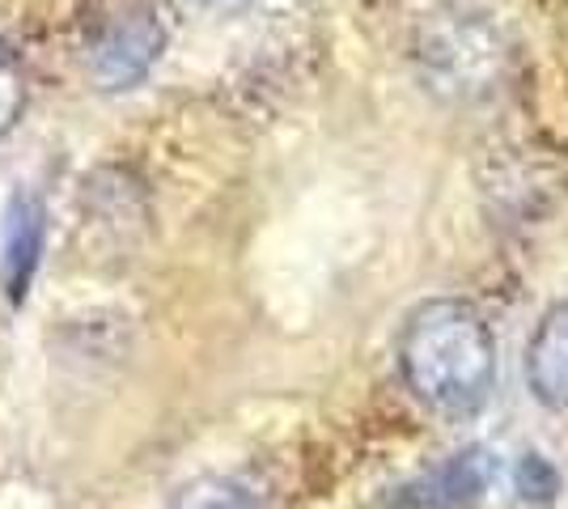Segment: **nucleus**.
Here are the masks:
<instances>
[{"label":"nucleus","mask_w":568,"mask_h":509,"mask_svg":"<svg viewBox=\"0 0 568 509\" xmlns=\"http://www.w3.org/2000/svg\"><path fill=\"white\" fill-rule=\"evenodd\" d=\"M399 369L407 390L446 416L484 408L497 378V344L471 302L433 297L416 306L399 332Z\"/></svg>","instance_id":"nucleus-1"},{"label":"nucleus","mask_w":568,"mask_h":509,"mask_svg":"<svg viewBox=\"0 0 568 509\" xmlns=\"http://www.w3.org/2000/svg\"><path fill=\"white\" fill-rule=\"evenodd\" d=\"M407 60L433 98L475 106L500 94L509 81L514 48L505 26L475 0H433L412 18Z\"/></svg>","instance_id":"nucleus-2"},{"label":"nucleus","mask_w":568,"mask_h":509,"mask_svg":"<svg viewBox=\"0 0 568 509\" xmlns=\"http://www.w3.org/2000/svg\"><path fill=\"white\" fill-rule=\"evenodd\" d=\"M166 51V26L153 4L123 0L94 30L90 43V73L102 90H132L153 73Z\"/></svg>","instance_id":"nucleus-3"},{"label":"nucleus","mask_w":568,"mask_h":509,"mask_svg":"<svg viewBox=\"0 0 568 509\" xmlns=\"http://www.w3.org/2000/svg\"><path fill=\"white\" fill-rule=\"evenodd\" d=\"M43 246H48V213L30 192H18L0 225V289L9 302H22L30 293L34 272L43 264Z\"/></svg>","instance_id":"nucleus-4"},{"label":"nucleus","mask_w":568,"mask_h":509,"mask_svg":"<svg viewBox=\"0 0 568 509\" xmlns=\"http://www.w3.org/2000/svg\"><path fill=\"white\" fill-rule=\"evenodd\" d=\"M497 476V462L488 459V450H463L450 455L442 467H433L428 476L412 480L395 492V509H471Z\"/></svg>","instance_id":"nucleus-5"},{"label":"nucleus","mask_w":568,"mask_h":509,"mask_svg":"<svg viewBox=\"0 0 568 509\" xmlns=\"http://www.w3.org/2000/svg\"><path fill=\"white\" fill-rule=\"evenodd\" d=\"M526 383L551 413H568V302L551 306L526 344Z\"/></svg>","instance_id":"nucleus-6"},{"label":"nucleus","mask_w":568,"mask_h":509,"mask_svg":"<svg viewBox=\"0 0 568 509\" xmlns=\"http://www.w3.org/2000/svg\"><path fill=\"white\" fill-rule=\"evenodd\" d=\"M166 509H260V501L230 476H195L170 497Z\"/></svg>","instance_id":"nucleus-7"},{"label":"nucleus","mask_w":568,"mask_h":509,"mask_svg":"<svg viewBox=\"0 0 568 509\" xmlns=\"http://www.w3.org/2000/svg\"><path fill=\"white\" fill-rule=\"evenodd\" d=\"M26 98H30V81H26L22 60L13 51L0 43V136L22 120Z\"/></svg>","instance_id":"nucleus-8"},{"label":"nucleus","mask_w":568,"mask_h":509,"mask_svg":"<svg viewBox=\"0 0 568 509\" xmlns=\"http://www.w3.org/2000/svg\"><path fill=\"white\" fill-rule=\"evenodd\" d=\"M556 488H560V480H556L551 462L539 459V455H526V459H521V467H518L521 501H551V497H556Z\"/></svg>","instance_id":"nucleus-9"}]
</instances>
